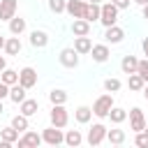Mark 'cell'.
Segmentation results:
<instances>
[{
    "label": "cell",
    "mask_w": 148,
    "mask_h": 148,
    "mask_svg": "<svg viewBox=\"0 0 148 148\" xmlns=\"http://www.w3.org/2000/svg\"><path fill=\"white\" fill-rule=\"evenodd\" d=\"M116 102H113V92H104V95H99L95 102H92V116L95 118H99V120H104L106 116H109V111H111V106H113Z\"/></svg>",
    "instance_id": "obj_1"
},
{
    "label": "cell",
    "mask_w": 148,
    "mask_h": 148,
    "mask_svg": "<svg viewBox=\"0 0 148 148\" xmlns=\"http://www.w3.org/2000/svg\"><path fill=\"white\" fill-rule=\"evenodd\" d=\"M118 7L109 0V2H102L99 5V23L104 25V28H109V25H113V23H118Z\"/></svg>",
    "instance_id": "obj_2"
},
{
    "label": "cell",
    "mask_w": 148,
    "mask_h": 148,
    "mask_svg": "<svg viewBox=\"0 0 148 148\" xmlns=\"http://www.w3.org/2000/svg\"><path fill=\"white\" fill-rule=\"evenodd\" d=\"M49 120H51V125L53 127H67V123H69V113H67V109H65V104H51V111H49Z\"/></svg>",
    "instance_id": "obj_3"
},
{
    "label": "cell",
    "mask_w": 148,
    "mask_h": 148,
    "mask_svg": "<svg viewBox=\"0 0 148 148\" xmlns=\"http://www.w3.org/2000/svg\"><path fill=\"white\" fill-rule=\"evenodd\" d=\"M106 125L104 123H92V127L88 130V134H86V141H88V146H99V143H104L106 141Z\"/></svg>",
    "instance_id": "obj_4"
},
{
    "label": "cell",
    "mask_w": 148,
    "mask_h": 148,
    "mask_svg": "<svg viewBox=\"0 0 148 148\" xmlns=\"http://www.w3.org/2000/svg\"><path fill=\"white\" fill-rule=\"evenodd\" d=\"M42 143H46V146H60V143H65V132L60 127L49 125V127L42 130Z\"/></svg>",
    "instance_id": "obj_5"
},
{
    "label": "cell",
    "mask_w": 148,
    "mask_h": 148,
    "mask_svg": "<svg viewBox=\"0 0 148 148\" xmlns=\"http://www.w3.org/2000/svg\"><path fill=\"white\" fill-rule=\"evenodd\" d=\"M58 62H60L62 67H67V69H74V67H79V53L74 51V46H67V49H62V51L58 53Z\"/></svg>",
    "instance_id": "obj_6"
},
{
    "label": "cell",
    "mask_w": 148,
    "mask_h": 148,
    "mask_svg": "<svg viewBox=\"0 0 148 148\" xmlns=\"http://www.w3.org/2000/svg\"><path fill=\"white\" fill-rule=\"evenodd\" d=\"M18 148H37V146H42V134L39 132H32L30 127L18 136Z\"/></svg>",
    "instance_id": "obj_7"
},
{
    "label": "cell",
    "mask_w": 148,
    "mask_h": 148,
    "mask_svg": "<svg viewBox=\"0 0 148 148\" xmlns=\"http://www.w3.org/2000/svg\"><path fill=\"white\" fill-rule=\"evenodd\" d=\"M127 118H130V130L132 132H141L143 127H146V116H143V111L139 109V106H132L130 109V113H127Z\"/></svg>",
    "instance_id": "obj_8"
},
{
    "label": "cell",
    "mask_w": 148,
    "mask_h": 148,
    "mask_svg": "<svg viewBox=\"0 0 148 148\" xmlns=\"http://www.w3.org/2000/svg\"><path fill=\"white\" fill-rule=\"evenodd\" d=\"M123 39H125V30H123L118 23L104 28V42H106V44H123Z\"/></svg>",
    "instance_id": "obj_9"
},
{
    "label": "cell",
    "mask_w": 148,
    "mask_h": 148,
    "mask_svg": "<svg viewBox=\"0 0 148 148\" xmlns=\"http://www.w3.org/2000/svg\"><path fill=\"white\" fill-rule=\"evenodd\" d=\"M18 83L23 86V88H35L37 86V69L35 67H23V69H18Z\"/></svg>",
    "instance_id": "obj_10"
},
{
    "label": "cell",
    "mask_w": 148,
    "mask_h": 148,
    "mask_svg": "<svg viewBox=\"0 0 148 148\" xmlns=\"http://www.w3.org/2000/svg\"><path fill=\"white\" fill-rule=\"evenodd\" d=\"M109 56H111V49H109V44H92V49H90V58L95 60V62H106L109 60Z\"/></svg>",
    "instance_id": "obj_11"
},
{
    "label": "cell",
    "mask_w": 148,
    "mask_h": 148,
    "mask_svg": "<svg viewBox=\"0 0 148 148\" xmlns=\"http://www.w3.org/2000/svg\"><path fill=\"white\" fill-rule=\"evenodd\" d=\"M18 9V0H0V21H9L12 16H16Z\"/></svg>",
    "instance_id": "obj_12"
},
{
    "label": "cell",
    "mask_w": 148,
    "mask_h": 148,
    "mask_svg": "<svg viewBox=\"0 0 148 148\" xmlns=\"http://www.w3.org/2000/svg\"><path fill=\"white\" fill-rule=\"evenodd\" d=\"M65 12H67L72 18H83V12H86V0H67Z\"/></svg>",
    "instance_id": "obj_13"
},
{
    "label": "cell",
    "mask_w": 148,
    "mask_h": 148,
    "mask_svg": "<svg viewBox=\"0 0 148 148\" xmlns=\"http://www.w3.org/2000/svg\"><path fill=\"white\" fill-rule=\"evenodd\" d=\"M49 44V32L46 30H32L30 32V46L32 49H46Z\"/></svg>",
    "instance_id": "obj_14"
},
{
    "label": "cell",
    "mask_w": 148,
    "mask_h": 148,
    "mask_svg": "<svg viewBox=\"0 0 148 148\" xmlns=\"http://www.w3.org/2000/svg\"><path fill=\"white\" fill-rule=\"evenodd\" d=\"M21 49H23V44H21L18 35H12V37H7V39H5L2 51H5L7 56H18V53H21Z\"/></svg>",
    "instance_id": "obj_15"
},
{
    "label": "cell",
    "mask_w": 148,
    "mask_h": 148,
    "mask_svg": "<svg viewBox=\"0 0 148 148\" xmlns=\"http://www.w3.org/2000/svg\"><path fill=\"white\" fill-rule=\"evenodd\" d=\"M90 49H92V39H90V35L74 37V51H76L79 56H86V53H90Z\"/></svg>",
    "instance_id": "obj_16"
},
{
    "label": "cell",
    "mask_w": 148,
    "mask_h": 148,
    "mask_svg": "<svg viewBox=\"0 0 148 148\" xmlns=\"http://www.w3.org/2000/svg\"><path fill=\"white\" fill-rule=\"evenodd\" d=\"M37 111H39V102H37V99L25 97V99L18 104V113H23V116H28V118H32Z\"/></svg>",
    "instance_id": "obj_17"
},
{
    "label": "cell",
    "mask_w": 148,
    "mask_h": 148,
    "mask_svg": "<svg viewBox=\"0 0 148 148\" xmlns=\"http://www.w3.org/2000/svg\"><path fill=\"white\" fill-rule=\"evenodd\" d=\"M74 120H76L79 125H88V123L92 120V109L86 106V104L76 106V109H74Z\"/></svg>",
    "instance_id": "obj_18"
},
{
    "label": "cell",
    "mask_w": 148,
    "mask_h": 148,
    "mask_svg": "<svg viewBox=\"0 0 148 148\" xmlns=\"http://www.w3.org/2000/svg\"><path fill=\"white\" fill-rule=\"evenodd\" d=\"M125 139H127V134H125V130H120L118 125H116L113 130H106V141H109L111 146H123Z\"/></svg>",
    "instance_id": "obj_19"
},
{
    "label": "cell",
    "mask_w": 148,
    "mask_h": 148,
    "mask_svg": "<svg viewBox=\"0 0 148 148\" xmlns=\"http://www.w3.org/2000/svg\"><path fill=\"white\" fill-rule=\"evenodd\" d=\"M69 28H72V35H74V37H83V35H90V23H88L86 18H74Z\"/></svg>",
    "instance_id": "obj_20"
},
{
    "label": "cell",
    "mask_w": 148,
    "mask_h": 148,
    "mask_svg": "<svg viewBox=\"0 0 148 148\" xmlns=\"http://www.w3.org/2000/svg\"><path fill=\"white\" fill-rule=\"evenodd\" d=\"M7 23H9V35H18V37H21V35L25 32V28H28L25 18H21V16H12Z\"/></svg>",
    "instance_id": "obj_21"
},
{
    "label": "cell",
    "mask_w": 148,
    "mask_h": 148,
    "mask_svg": "<svg viewBox=\"0 0 148 148\" xmlns=\"http://www.w3.org/2000/svg\"><path fill=\"white\" fill-rule=\"evenodd\" d=\"M136 65H139V58L132 56V53L123 56V60H120V69H123V74H134V72H136Z\"/></svg>",
    "instance_id": "obj_22"
},
{
    "label": "cell",
    "mask_w": 148,
    "mask_h": 148,
    "mask_svg": "<svg viewBox=\"0 0 148 148\" xmlns=\"http://www.w3.org/2000/svg\"><path fill=\"white\" fill-rule=\"evenodd\" d=\"M25 92H28V88H23L21 83H14V86H9V99H12L14 104H21V102L28 97Z\"/></svg>",
    "instance_id": "obj_23"
},
{
    "label": "cell",
    "mask_w": 148,
    "mask_h": 148,
    "mask_svg": "<svg viewBox=\"0 0 148 148\" xmlns=\"http://www.w3.org/2000/svg\"><path fill=\"white\" fill-rule=\"evenodd\" d=\"M106 118H109V120H111V123H113V125H123V123H125V120H127V111H125V109H123V106H116V104H113V106H111V111H109V116H106Z\"/></svg>",
    "instance_id": "obj_24"
},
{
    "label": "cell",
    "mask_w": 148,
    "mask_h": 148,
    "mask_svg": "<svg viewBox=\"0 0 148 148\" xmlns=\"http://www.w3.org/2000/svg\"><path fill=\"white\" fill-rule=\"evenodd\" d=\"M99 5H102V2H99ZM99 5H97V2H86L83 18H86L88 23H95V21H99Z\"/></svg>",
    "instance_id": "obj_25"
},
{
    "label": "cell",
    "mask_w": 148,
    "mask_h": 148,
    "mask_svg": "<svg viewBox=\"0 0 148 148\" xmlns=\"http://www.w3.org/2000/svg\"><path fill=\"white\" fill-rule=\"evenodd\" d=\"M65 143H67L69 148L81 146V143H83V134H81V130H67V132H65Z\"/></svg>",
    "instance_id": "obj_26"
},
{
    "label": "cell",
    "mask_w": 148,
    "mask_h": 148,
    "mask_svg": "<svg viewBox=\"0 0 148 148\" xmlns=\"http://www.w3.org/2000/svg\"><path fill=\"white\" fill-rule=\"evenodd\" d=\"M9 125H12V127H14L18 134H23V132L30 127V120H28V116H23V113H16V116L12 118V123H9Z\"/></svg>",
    "instance_id": "obj_27"
},
{
    "label": "cell",
    "mask_w": 148,
    "mask_h": 148,
    "mask_svg": "<svg viewBox=\"0 0 148 148\" xmlns=\"http://www.w3.org/2000/svg\"><path fill=\"white\" fill-rule=\"evenodd\" d=\"M143 86H146V81L141 79V74H127V88L130 90H134V92H141L143 90Z\"/></svg>",
    "instance_id": "obj_28"
},
{
    "label": "cell",
    "mask_w": 148,
    "mask_h": 148,
    "mask_svg": "<svg viewBox=\"0 0 148 148\" xmlns=\"http://www.w3.org/2000/svg\"><path fill=\"white\" fill-rule=\"evenodd\" d=\"M18 136H21V134H18L12 125H7V127H2V130H0V139H2V141H7V143H12V146L18 141Z\"/></svg>",
    "instance_id": "obj_29"
},
{
    "label": "cell",
    "mask_w": 148,
    "mask_h": 148,
    "mask_svg": "<svg viewBox=\"0 0 148 148\" xmlns=\"http://www.w3.org/2000/svg\"><path fill=\"white\" fill-rule=\"evenodd\" d=\"M0 81H2V83H7V86H14V83H18V72H16V69L5 67V69L0 72Z\"/></svg>",
    "instance_id": "obj_30"
},
{
    "label": "cell",
    "mask_w": 148,
    "mask_h": 148,
    "mask_svg": "<svg viewBox=\"0 0 148 148\" xmlns=\"http://www.w3.org/2000/svg\"><path fill=\"white\" fill-rule=\"evenodd\" d=\"M49 102H51V104H65V102H67V92H65L62 88H53V90L49 92Z\"/></svg>",
    "instance_id": "obj_31"
},
{
    "label": "cell",
    "mask_w": 148,
    "mask_h": 148,
    "mask_svg": "<svg viewBox=\"0 0 148 148\" xmlns=\"http://www.w3.org/2000/svg\"><path fill=\"white\" fill-rule=\"evenodd\" d=\"M120 88H123L120 79H116V76H109V79H104V90H106V92H118Z\"/></svg>",
    "instance_id": "obj_32"
},
{
    "label": "cell",
    "mask_w": 148,
    "mask_h": 148,
    "mask_svg": "<svg viewBox=\"0 0 148 148\" xmlns=\"http://www.w3.org/2000/svg\"><path fill=\"white\" fill-rule=\"evenodd\" d=\"M46 5H49V9H51L53 14H62V12H65L67 0H46Z\"/></svg>",
    "instance_id": "obj_33"
},
{
    "label": "cell",
    "mask_w": 148,
    "mask_h": 148,
    "mask_svg": "<svg viewBox=\"0 0 148 148\" xmlns=\"http://www.w3.org/2000/svg\"><path fill=\"white\" fill-rule=\"evenodd\" d=\"M134 143L139 148H148V134L141 130V132H134Z\"/></svg>",
    "instance_id": "obj_34"
},
{
    "label": "cell",
    "mask_w": 148,
    "mask_h": 148,
    "mask_svg": "<svg viewBox=\"0 0 148 148\" xmlns=\"http://www.w3.org/2000/svg\"><path fill=\"white\" fill-rule=\"evenodd\" d=\"M136 74H141V79L148 83V60H146V58L139 60V65H136Z\"/></svg>",
    "instance_id": "obj_35"
},
{
    "label": "cell",
    "mask_w": 148,
    "mask_h": 148,
    "mask_svg": "<svg viewBox=\"0 0 148 148\" xmlns=\"http://www.w3.org/2000/svg\"><path fill=\"white\" fill-rule=\"evenodd\" d=\"M111 2H113L118 9H130V2H132V0H111Z\"/></svg>",
    "instance_id": "obj_36"
},
{
    "label": "cell",
    "mask_w": 148,
    "mask_h": 148,
    "mask_svg": "<svg viewBox=\"0 0 148 148\" xmlns=\"http://www.w3.org/2000/svg\"><path fill=\"white\" fill-rule=\"evenodd\" d=\"M7 97H9V86L0 81V99H7Z\"/></svg>",
    "instance_id": "obj_37"
},
{
    "label": "cell",
    "mask_w": 148,
    "mask_h": 148,
    "mask_svg": "<svg viewBox=\"0 0 148 148\" xmlns=\"http://www.w3.org/2000/svg\"><path fill=\"white\" fill-rule=\"evenodd\" d=\"M141 51H143V56H146V60H148V37L141 39Z\"/></svg>",
    "instance_id": "obj_38"
},
{
    "label": "cell",
    "mask_w": 148,
    "mask_h": 148,
    "mask_svg": "<svg viewBox=\"0 0 148 148\" xmlns=\"http://www.w3.org/2000/svg\"><path fill=\"white\" fill-rule=\"evenodd\" d=\"M141 12H143V18H146V21H148V2H146V5H143V7H141Z\"/></svg>",
    "instance_id": "obj_39"
},
{
    "label": "cell",
    "mask_w": 148,
    "mask_h": 148,
    "mask_svg": "<svg viewBox=\"0 0 148 148\" xmlns=\"http://www.w3.org/2000/svg\"><path fill=\"white\" fill-rule=\"evenodd\" d=\"M7 67V60H5V56H0V72Z\"/></svg>",
    "instance_id": "obj_40"
},
{
    "label": "cell",
    "mask_w": 148,
    "mask_h": 148,
    "mask_svg": "<svg viewBox=\"0 0 148 148\" xmlns=\"http://www.w3.org/2000/svg\"><path fill=\"white\" fill-rule=\"evenodd\" d=\"M141 92H143V97H146V102H148V83L143 86V90H141Z\"/></svg>",
    "instance_id": "obj_41"
},
{
    "label": "cell",
    "mask_w": 148,
    "mask_h": 148,
    "mask_svg": "<svg viewBox=\"0 0 148 148\" xmlns=\"http://www.w3.org/2000/svg\"><path fill=\"white\" fill-rule=\"evenodd\" d=\"M132 2H136V5H139V7H143V5H146V2H148V0H132Z\"/></svg>",
    "instance_id": "obj_42"
},
{
    "label": "cell",
    "mask_w": 148,
    "mask_h": 148,
    "mask_svg": "<svg viewBox=\"0 0 148 148\" xmlns=\"http://www.w3.org/2000/svg\"><path fill=\"white\" fill-rule=\"evenodd\" d=\"M5 39H7V37H2V35H0V51H2V46H5Z\"/></svg>",
    "instance_id": "obj_43"
},
{
    "label": "cell",
    "mask_w": 148,
    "mask_h": 148,
    "mask_svg": "<svg viewBox=\"0 0 148 148\" xmlns=\"http://www.w3.org/2000/svg\"><path fill=\"white\" fill-rule=\"evenodd\" d=\"M5 113V106H2V99H0V116Z\"/></svg>",
    "instance_id": "obj_44"
},
{
    "label": "cell",
    "mask_w": 148,
    "mask_h": 148,
    "mask_svg": "<svg viewBox=\"0 0 148 148\" xmlns=\"http://www.w3.org/2000/svg\"><path fill=\"white\" fill-rule=\"evenodd\" d=\"M86 2H97V5H99V2H102V0H86Z\"/></svg>",
    "instance_id": "obj_45"
},
{
    "label": "cell",
    "mask_w": 148,
    "mask_h": 148,
    "mask_svg": "<svg viewBox=\"0 0 148 148\" xmlns=\"http://www.w3.org/2000/svg\"><path fill=\"white\" fill-rule=\"evenodd\" d=\"M143 132H146V134H148V123H146V127H143Z\"/></svg>",
    "instance_id": "obj_46"
}]
</instances>
